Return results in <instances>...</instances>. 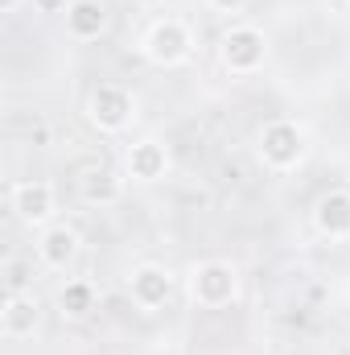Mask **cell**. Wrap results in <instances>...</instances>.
I'll return each instance as SVG.
<instances>
[{
	"label": "cell",
	"instance_id": "obj_8",
	"mask_svg": "<svg viewBox=\"0 0 350 355\" xmlns=\"http://www.w3.org/2000/svg\"><path fill=\"white\" fill-rule=\"evenodd\" d=\"M128 297H132V306L145 310V314L161 310V306L174 297V272H169L165 265L132 268V277H128Z\"/></svg>",
	"mask_w": 350,
	"mask_h": 355
},
{
	"label": "cell",
	"instance_id": "obj_9",
	"mask_svg": "<svg viewBox=\"0 0 350 355\" xmlns=\"http://www.w3.org/2000/svg\"><path fill=\"white\" fill-rule=\"evenodd\" d=\"M79 252H83V240H79V232L71 223L42 227V236H37V261L50 268V272H66V268L79 261Z\"/></svg>",
	"mask_w": 350,
	"mask_h": 355
},
{
	"label": "cell",
	"instance_id": "obj_17",
	"mask_svg": "<svg viewBox=\"0 0 350 355\" xmlns=\"http://www.w3.org/2000/svg\"><path fill=\"white\" fill-rule=\"evenodd\" d=\"M214 12H243L248 8V0H206Z\"/></svg>",
	"mask_w": 350,
	"mask_h": 355
},
{
	"label": "cell",
	"instance_id": "obj_12",
	"mask_svg": "<svg viewBox=\"0 0 350 355\" xmlns=\"http://www.w3.org/2000/svg\"><path fill=\"white\" fill-rule=\"evenodd\" d=\"M107 8L99 4V0H75L71 8H66V33L75 37V42H99L103 33H107Z\"/></svg>",
	"mask_w": 350,
	"mask_h": 355
},
{
	"label": "cell",
	"instance_id": "obj_10",
	"mask_svg": "<svg viewBox=\"0 0 350 355\" xmlns=\"http://www.w3.org/2000/svg\"><path fill=\"white\" fill-rule=\"evenodd\" d=\"M37 322H42V302H37L33 293H8V297H4V310H0V331H4V339L21 343V339H29V335L37 331Z\"/></svg>",
	"mask_w": 350,
	"mask_h": 355
},
{
	"label": "cell",
	"instance_id": "obj_6",
	"mask_svg": "<svg viewBox=\"0 0 350 355\" xmlns=\"http://www.w3.org/2000/svg\"><path fill=\"white\" fill-rule=\"evenodd\" d=\"M174 170V157H169V145L157 141V137H140L124 149V178L140 182V186H153Z\"/></svg>",
	"mask_w": 350,
	"mask_h": 355
},
{
	"label": "cell",
	"instance_id": "obj_13",
	"mask_svg": "<svg viewBox=\"0 0 350 355\" xmlns=\"http://www.w3.org/2000/svg\"><path fill=\"white\" fill-rule=\"evenodd\" d=\"M79 198L87 207H116L124 198V178L116 170H87L79 178Z\"/></svg>",
	"mask_w": 350,
	"mask_h": 355
},
{
	"label": "cell",
	"instance_id": "obj_15",
	"mask_svg": "<svg viewBox=\"0 0 350 355\" xmlns=\"http://www.w3.org/2000/svg\"><path fill=\"white\" fill-rule=\"evenodd\" d=\"M29 281H33V268H29V261L12 257V261L4 265V289H8V293H29Z\"/></svg>",
	"mask_w": 350,
	"mask_h": 355
},
{
	"label": "cell",
	"instance_id": "obj_5",
	"mask_svg": "<svg viewBox=\"0 0 350 355\" xmlns=\"http://www.w3.org/2000/svg\"><path fill=\"white\" fill-rule=\"evenodd\" d=\"M132 116H136V99H132V91L120 87V83H99L87 95V120L99 132H107V137L124 132L132 124Z\"/></svg>",
	"mask_w": 350,
	"mask_h": 355
},
{
	"label": "cell",
	"instance_id": "obj_1",
	"mask_svg": "<svg viewBox=\"0 0 350 355\" xmlns=\"http://www.w3.org/2000/svg\"><path fill=\"white\" fill-rule=\"evenodd\" d=\"M256 153H260L264 170L293 174L305 162V153H309V137H305V128L297 120L276 116V120H268L260 132H256Z\"/></svg>",
	"mask_w": 350,
	"mask_h": 355
},
{
	"label": "cell",
	"instance_id": "obj_4",
	"mask_svg": "<svg viewBox=\"0 0 350 355\" xmlns=\"http://www.w3.org/2000/svg\"><path fill=\"white\" fill-rule=\"evenodd\" d=\"M219 62L231 75H256L268 62V37L256 25H231L219 37Z\"/></svg>",
	"mask_w": 350,
	"mask_h": 355
},
{
	"label": "cell",
	"instance_id": "obj_11",
	"mask_svg": "<svg viewBox=\"0 0 350 355\" xmlns=\"http://www.w3.org/2000/svg\"><path fill=\"white\" fill-rule=\"evenodd\" d=\"M313 227L326 240H350V190H326L313 207Z\"/></svg>",
	"mask_w": 350,
	"mask_h": 355
},
{
	"label": "cell",
	"instance_id": "obj_14",
	"mask_svg": "<svg viewBox=\"0 0 350 355\" xmlns=\"http://www.w3.org/2000/svg\"><path fill=\"white\" fill-rule=\"evenodd\" d=\"M95 302H99V289H95V281H87V277H71L58 289V310L66 318H87L91 310H95Z\"/></svg>",
	"mask_w": 350,
	"mask_h": 355
},
{
	"label": "cell",
	"instance_id": "obj_2",
	"mask_svg": "<svg viewBox=\"0 0 350 355\" xmlns=\"http://www.w3.org/2000/svg\"><path fill=\"white\" fill-rule=\"evenodd\" d=\"M239 297V268L231 261H198L190 268V302L202 310H223Z\"/></svg>",
	"mask_w": 350,
	"mask_h": 355
},
{
	"label": "cell",
	"instance_id": "obj_16",
	"mask_svg": "<svg viewBox=\"0 0 350 355\" xmlns=\"http://www.w3.org/2000/svg\"><path fill=\"white\" fill-rule=\"evenodd\" d=\"M71 4H75V0H33L37 12H66Z\"/></svg>",
	"mask_w": 350,
	"mask_h": 355
},
{
	"label": "cell",
	"instance_id": "obj_3",
	"mask_svg": "<svg viewBox=\"0 0 350 355\" xmlns=\"http://www.w3.org/2000/svg\"><path fill=\"white\" fill-rule=\"evenodd\" d=\"M140 54H145L153 67H161V71L181 67V62L194 54V33H190V25H185L181 17H161V21L149 25V33H145V42H140Z\"/></svg>",
	"mask_w": 350,
	"mask_h": 355
},
{
	"label": "cell",
	"instance_id": "obj_7",
	"mask_svg": "<svg viewBox=\"0 0 350 355\" xmlns=\"http://www.w3.org/2000/svg\"><path fill=\"white\" fill-rule=\"evenodd\" d=\"M8 202H12V211H17V219H21L25 227H50V219H54V211H58V194H54V186L42 182V178L17 182L12 194H8Z\"/></svg>",
	"mask_w": 350,
	"mask_h": 355
},
{
	"label": "cell",
	"instance_id": "obj_18",
	"mask_svg": "<svg viewBox=\"0 0 350 355\" xmlns=\"http://www.w3.org/2000/svg\"><path fill=\"white\" fill-rule=\"evenodd\" d=\"M21 4H33V0H0V12H17Z\"/></svg>",
	"mask_w": 350,
	"mask_h": 355
}]
</instances>
